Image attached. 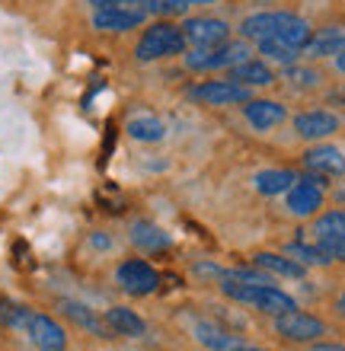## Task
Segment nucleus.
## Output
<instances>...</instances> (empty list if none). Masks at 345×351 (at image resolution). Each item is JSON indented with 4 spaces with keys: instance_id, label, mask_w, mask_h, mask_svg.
<instances>
[{
    "instance_id": "nucleus-1",
    "label": "nucleus",
    "mask_w": 345,
    "mask_h": 351,
    "mask_svg": "<svg viewBox=\"0 0 345 351\" xmlns=\"http://www.w3.org/2000/svg\"><path fill=\"white\" fill-rule=\"evenodd\" d=\"M237 36L246 38V42H259V38H278L285 45H291L294 51L304 55L310 36H313V23L307 16H300L298 10L288 7H259L243 13L237 23Z\"/></svg>"
},
{
    "instance_id": "nucleus-2",
    "label": "nucleus",
    "mask_w": 345,
    "mask_h": 351,
    "mask_svg": "<svg viewBox=\"0 0 345 351\" xmlns=\"http://www.w3.org/2000/svg\"><path fill=\"white\" fill-rule=\"evenodd\" d=\"M215 287L227 304L240 306V310H252V313L265 316V319L300 306L298 297L291 291H285L281 285H275L272 278L269 281H237V278H227V281H217Z\"/></svg>"
},
{
    "instance_id": "nucleus-3",
    "label": "nucleus",
    "mask_w": 345,
    "mask_h": 351,
    "mask_svg": "<svg viewBox=\"0 0 345 351\" xmlns=\"http://www.w3.org/2000/svg\"><path fill=\"white\" fill-rule=\"evenodd\" d=\"M189 45H186L179 19H147L138 29L131 55H134L138 64H160V61H173V58L179 61V55Z\"/></svg>"
},
{
    "instance_id": "nucleus-4",
    "label": "nucleus",
    "mask_w": 345,
    "mask_h": 351,
    "mask_svg": "<svg viewBox=\"0 0 345 351\" xmlns=\"http://www.w3.org/2000/svg\"><path fill=\"white\" fill-rule=\"evenodd\" d=\"M269 332L275 335L281 345L307 348V345L333 335L336 326H333V319H329L326 313H313V310L294 306V310H285V313H278V316H269Z\"/></svg>"
},
{
    "instance_id": "nucleus-5",
    "label": "nucleus",
    "mask_w": 345,
    "mask_h": 351,
    "mask_svg": "<svg viewBox=\"0 0 345 351\" xmlns=\"http://www.w3.org/2000/svg\"><path fill=\"white\" fill-rule=\"evenodd\" d=\"M256 55L252 42L246 38L233 36L230 42L224 45H215V48H186L179 55V64L186 74H195V77H211V74H227L233 64H240L246 58Z\"/></svg>"
},
{
    "instance_id": "nucleus-6",
    "label": "nucleus",
    "mask_w": 345,
    "mask_h": 351,
    "mask_svg": "<svg viewBox=\"0 0 345 351\" xmlns=\"http://www.w3.org/2000/svg\"><path fill=\"white\" fill-rule=\"evenodd\" d=\"M182 96H186V102H195L202 109H233V106L240 109L243 102L252 99L256 93L224 74H211V77H195L192 84H186Z\"/></svg>"
},
{
    "instance_id": "nucleus-7",
    "label": "nucleus",
    "mask_w": 345,
    "mask_h": 351,
    "mask_svg": "<svg viewBox=\"0 0 345 351\" xmlns=\"http://www.w3.org/2000/svg\"><path fill=\"white\" fill-rule=\"evenodd\" d=\"M329 189H333V182L323 179V176L300 173L298 182L281 195V211L288 214L291 221L307 223L310 217H317V214L329 204Z\"/></svg>"
},
{
    "instance_id": "nucleus-8",
    "label": "nucleus",
    "mask_w": 345,
    "mask_h": 351,
    "mask_svg": "<svg viewBox=\"0 0 345 351\" xmlns=\"http://www.w3.org/2000/svg\"><path fill=\"white\" fill-rule=\"evenodd\" d=\"M291 134L300 144H320V141H333L345 128V119L329 106H307V109L291 112L288 119Z\"/></svg>"
},
{
    "instance_id": "nucleus-9",
    "label": "nucleus",
    "mask_w": 345,
    "mask_h": 351,
    "mask_svg": "<svg viewBox=\"0 0 345 351\" xmlns=\"http://www.w3.org/2000/svg\"><path fill=\"white\" fill-rule=\"evenodd\" d=\"M182 326H186V335L202 351H237L246 342L243 335L227 329L217 316H208V313H202V310H186V313H182Z\"/></svg>"
},
{
    "instance_id": "nucleus-10",
    "label": "nucleus",
    "mask_w": 345,
    "mask_h": 351,
    "mask_svg": "<svg viewBox=\"0 0 345 351\" xmlns=\"http://www.w3.org/2000/svg\"><path fill=\"white\" fill-rule=\"evenodd\" d=\"M179 26H182L189 48H215L237 36L233 23L221 13H189V16L179 19Z\"/></svg>"
},
{
    "instance_id": "nucleus-11",
    "label": "nucleus",
    "mask_w": 345,
    "mask_h": 351,
    "mask_svg": "<svg viewBox=\"0 0 345 351\" xmlns=\"http://www.w3.org/2000/svg\"><path fill=\"white\" fill-rule=\"evenodd\" d=\"M240 115L250 131H256V134H272V131H278L288 125L291 106L285 99H278V96H262V93H256L252 99H246L240 106Z\"/></svg>"
},
{
    "instance_id": "nucleus-12",
    "label": "nucleus",
    "mask_w": 345,
    "mask_h": 351,
    "mask_svg": "<svg viewBox=\"0 0 345 351\" xmlns=\"http://www.w3.org/2000/svg\"><path fill=\"white\" fill-rule=\"evenodd\" d=\"M115 285H119L121 294L128 297H150L160 291V271L150 265L144 256H128L121 259L112 271Z\"/></svg>"
},
{
    "instance_id": "nucleus-13",
    "label": "nucleus",
    "mask_w": 345,
    "mask_h": 351,
    "mask_svg": "<svg viewBox=\"0 0 345 351\" xmlns=\"http://www.w3.org/2000/svg\"><path fill=\"white\" fill-rule=\"evenodd\" d=\"M298 169L310 176H323L329 182H339V179H345V150L333 141L307 144L298 157Z\"/></svg>"
},
{
    "instance_id": "nucleus-14",
    "label": "nucleus",
    "mask_w": 345,
    "mask_h": 351,
    "mask_svg": "<svg viewBox=\"0 0 345 351\" xmlns=\"http://www.w3.org/2000/svg\"><path fill=\"white\" fill-rule=\"evenodd\" d=\"M19 332L29 339V345L36 351H67L71 348V335H67L64 323H58L55 316L42 313V310H32L29 306L26 323Z\"/></svg>"
},
{
    "instance_id": "nucleus-15",
    "label": "nucleus",
    "mask_w": 345,
    "mask_h": 351,
    "mask_svg": "<svg viewBox=\"0 0 345 351\" xmlns=\"http://www.w3.org/2000/svg\"><path fill=\"white\" fill-rule=\"evenodd\" d=\"M150 19V13L144 7H103L90 10V29L99 36H128L138 32L144 23Z\"/></svg>"
},
{
    "instance_id": "nucleus-16",
    "label": "nucleus",
    "mask_w": 345,
    "mask_h": 351,
    "mask_svg": "<svg viewBox=\"0 0 345 351\" xmlns=\"http://www.w3.org/2000/svg\"><path fill=\"white\" fill-rule=\"evenodd\" d=\"M278 84L288 86L298 96H313V93H326L329 90V74L317 61H294V64L281 67L278 71Z\"/></svg>"
},
{
    "instance_id": "nucleus-17",
    "label": "nucleus",
    "mask_w": 345,
    "mask_h": 351,
    "mask_svg": "<svg viewBox=\"0 0 345 351\" xmlns=\"http://www.w3.org/2000/svg\"><path fill=\"white\" fill-rule=\"evenodd\" d=\"M250 265H256L269 278H281V281H307L310 278V268L300 265V262L294 259V256H288L285 250H252Z\"/></svg>"
},
{
    "instance_id": "nucleus-18",
    "label": "nucleus",
    "mask_w": 345,
    "mask_h": 351,
    "mask_svg": "<svg viewBox=\"0 0 345 351\" xmlns=\"http://www.w3.org/2000/svg\"><path fill=\"white\" fill-rule=\"evenodd\" d=\"M342 48H345V23L342 19H329L323 26H313V36H310V42L300 58L323 64V61H333Z\"/></svg>"
},
{
    "instance_id": "nucleus-19",
    "label": "nucleus",
    "mask_w": 345,
    "mask_h": 351,
    "mask_svg": "<svg viewBox=\"0 0 345 351\" xmlns=\"http://www.w3.org/2000/svg\"><path fill=\"white\" fill-rule=\"evenodd\" d=\"M103 323H106V329L112 332V339H128V342L147 339V329H150L147 319L125 304H115V306H109V310H103Z\"/></svg>"
},
{
    "instance_id": "nucleus-20",
    "label": "nucleus",
    "mask_w": 345,
    "mask_h": 351,
    "mask_svg": "<svg viewBox=\"0 0 345 351\" xmlns=\"http://www.w3.org/2000/svg\"><path fill=\"white\" fill-rule=\"evenodd\" d=\"M224 77H230V80H237V84H243V86H250L252 93L272 90V86L278 84V71H275L269 61H262L259 55H252V58H246V61H240V64H233Z\"/></svg>"
},
{
    "instance_id": "nucleus-21",
    "label": "nucleus",
    "mask_w": 345,
    "mask_h": 351,
    "mask_svg": "<svg viewBox=\"0 0 345 351\" xmlns=\"http://www.w3.org/2000/svg\"><path fill=\"white\" fill-rule=\"evenodd\" d=\"M300 169L298 167H269V169H259L252 176V192L262 195V198H281L288 192L291 185L298 182Z\"/></svg>"
},
{
    "instance_id": "nucleus-22",
    "label": "nucleus",
    "mask_w": 345,
    "mask_h": 351,
    "mask_svg": "<svg viewBox=\"0 0 345 351\" xmlns=\"http://www.w3.org/2000/svg\"><path fill=\"white\" fill-rule=\"evenodd\" d=\"M128 240L131 246L144 256H154V252H167L173 246V237H169L163 227H157L154 221H134L128 227Z\"/></svg>"
},
{
    "instance_id": "nucleus-23",
    "label": "nucleus",
    "mask_w": 345,
    "mask_h": 351,
    "mask_svg": "<svg viewBox=\"0 0 345 351\" xmlns=\"http://www.w3.org/2000/svg\"><path fill=\"white\" fill-rule=\"evenodd\" d=\"M125 134L131 141H138V144H160V141H167L169 128L167 121L154 115V112H134L128 121H125Z\"/></svg>"
},
{
    "instance_id": "nucleus-24",
    "label": "nucleus",
    "mask_w": 345,
    "mask_h": 351,
    "mask_svg": "<svg viewBox=\"0 0 345 351\" xmlns=\"http://www.w3.org/2000/svg\"><path fill=\"white\" fill-rule=\"evenodd\" d=\"M58 310H61V316H64V319H71L74 326H80L84 332L96 335V339H112V332H109V329H106V323H103V316H96L86 304H77V300H61V304H58Z\"/></svg>"
},
{
    "instance_id": "nucleus-25",
    "label": "nucleus",
    "mask_w": 345,
    "mask_h": 351,
    "mask_svg": "<svg viewBox=\"0 0 345 351\" xmlns=\"http://www.w3.org/2000/svg\"><path fill=\"white\" fill-rule=\"evenodd\" d=\"M252 48H256V55H259L262 61H269L275 71L300 61V51H294V48L278 42V38H259V42H252Z\"/></svg>"
},
{
    "instance_id": "nucleus-26",
    "label": "nucleus",
    "mask_w": 345,
    "mask_h": 351,
    "mask_svg": "<svg viewBox=\"0 0 345 351\" xmlns=\"http://www.w3.org/2000/svg\"><path fill=\"white\" fill-rule=\"evenodd\" d=\"M144 10L150 13V19H182L192 13L189 0H147Z\"/></svg>"
},
{
    "instance_id": "nucleus-27",
    "label": "nucleus",
    "mask_w": 345,
    "mask_h": 351,
    "mask_svg": "<svg viewBox=\"0 0 345 351\" xmlns=\"http://www.w3.org/2000/svg\"><path fill=\"white\" fill-rule=\"evenodd\" d=\"M326 316L333 319V326L345 329V285H339L336 291L326 297Z\"/></svg>"
},
{
    "instance_id": "nucleus-28",
    "label": "nucleus",
    "mask_w": 345,
    "mask_h": 351,
    "mask_svg": "<svg viewBox=\"0 0 345 351\" xmlns=\"http://www.w3.org/2000/svg\"><path fill=\"white\" fill-rule=\"evenodd\" d=\"M304 351H345V339H339V335L333 332V335H326V339H320V342L307 345Z\"/></svg>"
},
{
    "instance_id": "nucleus-29",
    "label": "nucleus",
    "mask_w": 345,
    "mask_h": 351,
    "mask_svg": "<svg viewBox=\"0 0 345 351\" xmlns=\"http://www.w3.org/2000/svg\"><path fill=\"white\" fill-rule=\"evenodd\" d=\"M90 10H103V7H144L147 0H84Z\"/></svg>"
},
{
    "instance_id": "nucleus-30",
    "label": "nucleus",
    "mask_w": 345,
    "mask_h": 351,
    "mask_svg": "<svg viewBox=\"0 0 345 351\" xmlns=\"http://www.w3.org/2000/svg\"><path fill=\"white\" fill-rule=\"evenodd\" d=\"M329 71H333L336 77H342V80H345V48L339 51L336 58H333V61H329Z\"/></svg>"
},
{
    "instance_id": "nucleus-31",
    "label": "nucleus",
    "mask_w": 345,
    "mask_h": 351,
    "mask_svg": "<svg viewBox=\"0 0 345 351\" xmlns=\"http://www.w3.org/2000/svg\"><path fill=\"white\" fill-rule=\"evenodd\" d=\"M90 246H96V250H112V237H103V233L96 230L93 237H90Z\"/></svg>"
},
{
    "instance_id": "nucleus-32",
    "label": "nucleus",
    "mask_w": 345,
    "mask_h": 351,
    "mask_svg": "<svg viewBox=\"0 0 345 351\" xmlns=\"http://www.w3.org/2000/svg\"><path fill=\"white\" fill-rule=\"evenodd\" d=\"M329 99L336 102V106H345V80L336 86V90H329Z\"/></svg>"
},
{
    "instance_id": "nucleus-33",
    "label": "nucleus",
    "mask_w": 345,
    "mask_h": 351,
    "mask_svg": "<svg viewBox=\"0 0 345 351\" xmlns=\"http://www.w3.org/2000/svg\"><path fill=\"white\" fill-rule=\"evenodd\" d=\"M237 351H275V348H269V345H256V342H243Z\"/></svg>"
},
{
    "instance_id": "nucleus-34",
    "label": "nucleus",
    "mask_w": 345,
    "mask_h": 351,
    "mask_svg": "<svg viewBox=\"0 0 345 351\" xmlns=\"http://www.w3.org/2000/svg\"><path fill=\"white\" fill-rule=\"evenodd\" d=\"M215 3H221V0H189V7L198 10V7H215Z\"/></svg>"
}]
</instances>
